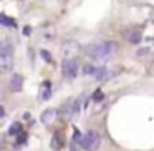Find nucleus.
<instances>
[{"instance_id":"obj_1","label":"nucleus","mask_w":154,"mask_h":151,"mask_svg":"<svg viewBox=\"0 0 154 151\" xmlns=\"http://www.w3.org/2000/svg\"><path fill=\"white\" fill-rule=\"evenodd\" d=\"M114 52H116V45L111 43V42H106V40L93 42V43H90L86 47L88 57H91L93 60H100V61L109 60L114 55Z\"/></svg>"},{"instance_id":"obj_2","label":"nucleus","mask_w":154,"mask_h":151,"mask_svg":"<svg viewBox=\"0 0 154 151\" xmlns=\"http://www.w3.org/2000/svg\"><path fill=\"white\" fill-rule=\"evenodd\" d=\"M100 144H101V136H100V133L94 131V130L88 131V133L81 138V146L86 151H96L98 148H100Z\"/></svg>"},{"instance_id":"obj_3","label":"nucleus","mask_w":154,"mask_h":151,"mask_svg":"<svg viewBox=\"0 0 154 151\" xmlns=\"http://www.w3.org/2000/svg\"><path fill=\"white\" fill-rule=\"evenodd\" d=\"M61 70H63V75H65V78H66V80H75V78H76V73H78V63H76V60H75V58L65 60Z\"/></svg>"},{"instance_id":"obj_4","label":"nucleus","mask_w":154,"mask_h":151,"mask_svg":"<svg viewBox=\"0 0 154 151\" xmlns=\"http://www.w3.org/2000/svg\"><path fill=\"white\" fill-rule=\"evenodd\" d=\"M61 53H63L65 60H70V58H73L75 55L80 53V45H78L75 40H68V42H65L63 47H61Z\"/></svg>"},{"instance_id":"obj_5","label":"nucleus","mask_w":154,"mask_h":151,"mask_svg":"<svg viewBox=\"0 0 154 151\" xmlns=\"http://www.w3.org/2000/svg\"><path fill=\"white\" fill-rule=\"evenodd\" d=\"M80 101L81 100H73V101H68V103L63 105V108H61V115H63L65 118H71L75 116V115H78V111H80Z\"/></svg>"},{"instance_id":"obj_6","label":"nucleus","mask_w":154,"mask_h":151,"mask_svg":"<svg viewBox=\"0 0 154 151\" xmlns=\"http://www.w3.org/2000/svg\"><path fill=\"white\" fill-rule=\"evenodd\" d=\"M124 38H126L129 43H139V42L143 40V35H141V32L137 30V28H129V30L124 32Z\"/></svg>"},{"instance_id":"obj_7","label":"nucleus","mask_w":154,"mask_h":151,"mask_svg":"<svg viewBox=\"0 0 154 151\" xmlns=\"http://www.w3.org/2000/svg\"><path fill=\"white\" fill-rule=\"evenodd\" d=\"M14 68V55H0V70L8 71Z\"/></svg>"},{"instance_id":"obj_8","label":"nucleus","mask_w":154,"mask_h":151,"mask_svg":"<svg viewBox=\"0 0 154 151\" xmlns=\"http://www.w3.org/2000/svg\"><path fill=\"white\" fill-rule=\"evenodd\" d=\"M57 115H58V111L53 110V108H50V110H47V111L42 113V121H43L45 124H50V123H53V121L57 120Z\"/></svg>"},{"instance_id":"obj_9","label":"nucleus","mask_w":154,"mask_h":151,"mask_svg":"<svg viewBox=\"0 0 154 151\" xmlns=\"http://www.w3.org/2000/svg\"><path fill=\"white\" fill-rule=\"evenodd\" d=\"M93 77H94V80H98V81H104V80L109 78V71H108L104 67H96Z\"/></svg>"},{"instance_id":"obj_10","label":"nucleus","mask_w":154,"mask_h":151,"mask_svg":"<svg viewBox=\"0 0 154 151\" xmlns=\"http://www.w3.org/2000/svg\"><path fill=\"white\" fill-rule=\"evenodd\" d=\"M0 55H14V47L8 40H0Z\"/></svg>"},{"instance_id":"obj_11","label":"nucleus","mask_w":154,"mask_h":151,"mask_svg":"<svg viewBox=\"0 0 154 151\" xmlns=\"http://www.w3.org/2000/svg\"><path fill=\"white\" fill-rule=\"evenodd\" d=\"M22 85H23V80H22L20 75H14L10 80V88L12 91H20L22 90Z\"/></svg>"},{"instance_id":"obj_12","label":"nucleus","mask_w":154,"mask_h":151,"mask_svg":"<svg viewBox=\"0 0 154 151\" xmlns=\"http://www.w3.org/2000/svg\"><path fill=\"white\" fill-rule=\"evenodd\" d=\"M0 24L5 25V27H10V28H15V27H17V24H15L14 18L7 17V15H4V14H0Z\"/></svg>"},{"instance_id":"obj_13","label":"nucleus","mask_w":154,"mask_h":151,"mask_svg":"<svg viewBox=\"0 0 154 151\" xmlns=\"http://www.w3.org/2000/svg\"><path fill=\"white\" fill-rule=\"evenodd\" d=\"M50 95H51V91H50V83H45L43 87H42V95H40V98H42V100H48V98H50Z\"/></svg>"},{"instance_id":"obj_14","label":"nucleus","mask_w":154,"mask_h":151,"mask_svg":"<svg viewBox=\"0 0 154 151\" xmlns=\"http://www.w3.org/2000/svg\"><path fill=\"white\" fill-rule=\"evenodd\" d=\"M20 131H22V124L20 123H14L10 126V130H8V133H10V134H18Z\"/></svg>"},{"instance_id":"obj_15","label":"nucleus","mask_w":154,"mask_h":151,"mask_svg":"<svg viewBox=\"0 0 154 151\" xmlns=\"http://www.w3.org/2000/svg\"><path fill=\"white\" fill-rule=\"evenodd\" d=\"M40 55H42V58H43L45 61H48V63H51V55H50V52H47V50H42V52H40Z\"/></svg>"},{"instance_id":"obj_16","label":"nucleus","mask_w":154,"mask_h":151,"mask_svg":"<svg viewBox=\"0 0 154 151\" xmlns=\"http://www.w3.org/2000/svg\"><path fill=\"white\" fill-rule=\"evenodd\" d=\"M103 98H104V95H103V91H101V90H96V91H94V95H93V100H94V101H101Z\"/></svg>"},{"instance_id":"obj_17","label":"nucleus","mask_w":154,"mask_h":151,"mask_svg":"<svg viewBox=\"0 0 154 151\" xmlns=\"http://www.w3.org/2000/svg\"><path fill=\"white\" fill-rule=\"evenodd\" d=\"M94 70H96V67H93V65H86V67L83 68V71H85V73H88V75H93Z\"/></svg>"},{"instance_id":"obj_18","label":"nucleus","mask_w":154,"mask_h":151,"mask_svg":"<svg viewBox=\"0 0 154 151\" xmlns=\"http://www.w3.org/2000/svg\"><path fill=\"white\" fill-rule=\"evenodd\" d=\"M5 116V110H4V106H0V120Z\"/></svg>"},{"instance_id":"obj_19","label":"nucleus","mask_w":154,"mask_h":151,"mask_svg":"<svg viewBox=\"0 0 154 151\" xmlns=\"http://www.w3.org/2000/svg\"><path fill=\"white\" fill-rule=\"evenodd\" d=\"M23 33H25V35H30V27H25V28H23Z\"/></svg>"},{"instance_id":"obj_20","label":"nucleus","mask_w":154,"mask_h":151,"mask_svg":"<svg viewBox=\"0 0 154 151\" xmlns=\"http://www.w3.org/2000/svg\"><path fill=\"white\" fill-rule=\"evenodd\" d=\"M147 53V50H146V48H144V50H141L139 52V53H137V55H139V57H144V55H146Z\"/></svg>"},{"instance_id":"obj_21","label":"nucleus","mask_w":154,"mask_h":151,"mask_svg":"<svg viewBox=\"0 0 154 151\" xmlns=\"http://www.w3.org/2000/svg\"><path fill=\"white\" fill-rule=\"evenodd\" d=\"M70 151H78V149H76V143H73V146H71Z\"/></svg>"},{"instance_id":"obj_22","label":"nucleus","mask_w":154,"mask_h":151,"mask_svg":"<svg viewBox=\"0 0 154 151\" xmlns=\"http://www.w3.org/2000/svg\"><path fill=\"white\" fill-rule=\"evenodd\" d=\"M152 65H154V63H152ZM152 70H154V68H152Z\"/></svg>"}]
</instances>
